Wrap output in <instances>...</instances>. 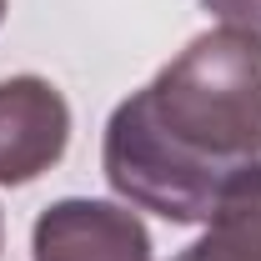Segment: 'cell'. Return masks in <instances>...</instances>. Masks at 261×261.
Listing matches in <instances>:
<instances>
[{"label":"cell","instance_id":"obj_7","mask_svg":"<svg viewBox=\"0 0 261 261\" xmlns=\"http://www.w3.org/2000/svg\"><path fill=\"white\" fill-rule=\"evenodd\" d=\"M0 241H5V221H0Z\"/></svg>","mask_w":261,"mask_h":261},{"label":"cell","instance_id":"obj_2","mask_svg":"<svg viewBox=\"0 0 261 261\" xmlns=\"http://www.w3.org/2000/svg\"><path fill=\"white\" fill-rule=\"evenodd\" d=\"M31 261H156V246L136 206L100 196H61L35 216Z\"/></svg>","mask_w":261,"mask_h":261},{"label":"cell","instance_id":"obj_4","mask_svg":"<svg viewBox=\"0 0 261 261\" xmlns=\"http://www.w3.org/2000/svg\"><path fill=\"white\" fill-rule=\"evenodd\" d=\"M171 261H261V161L231 176L206 231Z\"/></svg>","mask_w":261,"mask_h":261},{"label":"cell","instance_id":"obj_5","mask_svg":"<svg viewBox=\"0 0 261 261\" xmlns=\"http://www.w3.org/2000/svg\"><path fill=\"white\" fill-rule=\"evenodd\" d=\"M221 25H236V31L261 35V0H201Z\"/></svg>","mask_w":261,"mask_h":261},{"label":"cell","instance_id":"obj_1","mask_svg":"<svg viewBox=\"0 0 261 261\" xmlns=\"http://www.w3.org/2000/svg\"><path fill=\"white\" fill-rule=\"evenodd\" d=\"M251 161H261V35L236 25L196 35L111 111L100 136L116 201L171 226H206Z\"/></svg>","mask_w":261,"mask_h":261},{"label":"cell","instance_id":"obj_6","mask_svg":"<svg viewBox=\"0 0 261 261\" xmlns=\"http://www.w3.org/2000/svg\"><path fill=\"white\" fill-rule=\"evenodd\" d=\"M0 20H5V0H0Z\"/></svg>","mask_w":261,"mask_h":261},{"label":"cell","instance_id":"obj_3","mask_svg":"<svg viewBox=\"0 0 261 261\" xmlns=\"http://www.w3.org/2000/svg\"><path fill=\"white\" fill-rule=\"evenodd\" d=\"M70 146V106L45 75L0 81V186H31Z\"/></svg>","mask_w":261,"mask_h":261}]
</instances>
